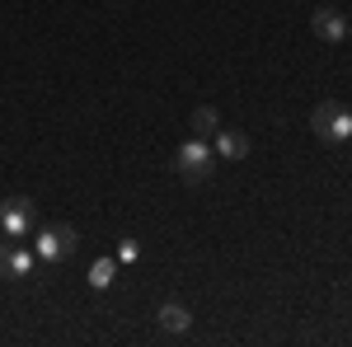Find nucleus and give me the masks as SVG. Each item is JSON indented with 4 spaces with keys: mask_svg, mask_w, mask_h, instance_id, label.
<instances>
[{
    "mask_svg": "<svg viewBox=\"0 0 352 347\" xmlns=\"http://www.w3.org/2000/svg\"><path fill=\"white\" fill-rule=\"evenodd\" d=\"M348 113H352V104H348Z\"/></svg>",
    "mask_w": 352,
    "mask_h": 347,
    "instance_id": "ddd939ff",
    "label": "nucleus"
},
{
    "mask_svg": "<svg viewBox=\"0 0 352 347\" xmlns=\"http://www.w3.org/2000/svg\"><path fill=\"white\" fill-rule=\"evenodd\" d=\"M113 277H118V263H113V258H94V263H89V287H94V291H109Z\"/></svg>",
    "mask_w": 352,
    "mask_h": 347,
    "instance_id": "9d476101",
    "label": "nucleus"
},
{
    "mask_svg": "<svg viewBox=\"0 0 352 347\" xmlns=\"http://www.w3.org/2000/svg\"><path fill=\"white\" fill-rule=\"evenodd\" d=\"M5 254H10V240H0V263H5Z\"/></svg>",
    "mask_w": 352,
    "mask_h": 347,
    "instance_id": "f8f14e48",
    "label": "nucleus"
},
{
    "mask_svg": "<svg viewBox=\"0 0 352 347\" xmlns=\"http://www.w3.org/2000/svg\"><path fill=\"white\" fill-rule=\"evenodd\" d=\"M188 127H192V136H202V141H212V136L221 132V117H217V108H192Z\"/></svg>",
    "mask_w": 352,
    "mask_h": 347,
    "instance_id": "1a4fd4ad",
    "label": "nucleus"
},
{
    "mask_svg": "<svg viewBox=\"0 0 352 347\" xmlns=\"http://www.w3.org/2000/svg\"><path fill=\"white\" fill-rule=\"evenodd\" d=\"M212 150H217V160L235 164V160H244V155L254 150V141H249L244 132H235V127H221V132L212 136Z\"/></svg>",
    "mask_w": 352,
    "mask_h": 347,
    "instance_id": "39448f33",
    "label": "nucleus"
},
{
    "mask_svg": "<svg viewBox=\"0 0 352 347\" xmlns=\"http://www.w3.org/2000/svg\"><path fill=\"white\" fill-rule=\"evenodd\" d=\"M76 244H80V235H76V225H43L38 230V244H33V254H38V263H61L66 254H76Z\"/></svg>",
    "mask_w": 352,
    "mask_h": 347,
    "instance_id": "7ed1b4c3",
    "label": "nucleus"
},
{
    "mask_svg": "<svg viewBox=\"0 0 352 347\" xmlns=\"http://www.w3.org/2000/svg\"><path fill=\"white\" fill-rule=\"evenodd\" d=\"M136 254H141V249H136L132 240H122V244H118V258H122V263H136Z\"/></svg>",
    "mask_w": 352,
    "mask_h": 347,
    "instance_id": "9b49d317",
    "label": "nucleus"
},
{
    "mask_svg": "<svg viewBox=\"0 0 352 347\" xmlns=\"http://www.w3.org/2000/svg\"><path fill=\"white\" fill-rule=\"evenodd\" d=\"M174 169H179V179H188V183H207L212 169H217V150H212V141L188 136V141L179 146V155H174Z\"/></svg>",
    "mask_w": 352,
    "mask_h": 347,
    "instance_id": "f257e3e1",
    "label": "nucleus"
},
{
    "mask_svg": "<svg viewBox=\"0 0 352 347\" xmlns=\"http://www.w3.org/2000/svg\"><path fill=\"white\" fill-rule=\"evenodd\" d=\"M0 230H5V240H28V230H33V202L28 197H5L0 202Z\"/></svg>",
    "mask_w": 352,
    "mask_h": 347,
    "instance_id": "20e7f679",
    "label": "nucleus"
},
{
    "mask_svg": "<svg viewBox=\"0 0 352 347\" xmlns=\"http://www.w3.org/2000/svg\"><path fill=\"white\" fill-rule=\"evenodd\" d=\"M38 263V254L24 249V244H10V254H5V263H0V277H10V282H24L28 272Z\"/></svg>",
    "mask_w": 352,
    "mask_h": 347,
    "instance_id": "0eeeda50",
    "label": "nucleus"
},
{
    "mask_svg": "<svg viewBox=\"0 0 352 347\" xmlns=\"http://www.w3.org/2000/svg\"><path fill=\"white\" fill-rule=\"evenodd\" d=\"M160 328H164V333H188V328H192L188 305H184V300H164V305H160Z\"/></svg>",
    "mask_w": 352,
    "mask_h": 347,
    "instance_id": "6e6552de",
    "label": "nucleus"
},
{
    "mask_svg": "<svg viewBox=\"0 0 352 347\" xmlns=\"http://www.w3.org/2000/svg\"><path fill=\"white\" fill-rule=\"evenodd\" d=\"M310 127H315V136H320V141L343 146V141H352V113L343 104H320L315 113H310Z\"/></svg>",
    "mask_w": 352,
    "mask_h": 347,
    "instance_id": "f03ea898",
    "label": "nucleus"
},
{
    "mask_svg": "<svg viewBox=\"0 0 352 347\" xmlns=\"http://www.w3.org/2000/svg\"><path fill=\"white\" fill-rule=\"evenodd\" d=\"M310 24H315V38H320V43H343V38H348V19H343L333 5H320V10L310 14Z\"/></svg>",
    "mask_w": 352,
    "mask_h": 347,
    "instance_id": "423d86ee",
    "label": "nucleus"
}]
</instances>
